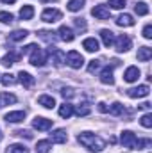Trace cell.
Listing matches in <instances>:
<instances>
[{
  "mask_svg": "<svg viewBox=\"0 0 152 153\" xmlns=\"http://www.w3.org/2000/svg\"><path fill=\"white\" fill-rule=\"evenodd\" d=\"M77 141H79L84 148H88L90 152H95V153L102 152V150L106 148V141H104L102 137L91 134V132H81V134L77 135Z\"/></svg>",
  "mask_w": 152,
  "mask_h": 153,
  "instance_id": "6da1fadb",
  "label": "cell"
},
{
  "mask_svg": "<svg viewBox=\"0 0 152 153\" xmlns=\"http://www.w3.org/2000/svg\"><path fill=\"white\" fill-rule=\"evenodd\" d=\"M29 61H31L32 66L41 68V66H45V64L48 62V52H47V50H41V48H34V50L31 52Z\"/></svg>",
  "mask_w": 152,
  "mask_h": 153,
  "instance_id": "7a4b0ae2",
  "label": "cell"
},
{
  "mask_svg": "<svg viewBox=\"0 0 152 153\" xmlns=\"http://www.w3.org/2000/svg\"><path fill=\"white\" fill-rule=\"evenodd\" d=\"M118 64H120V61H118V59H113V61H111V66H108V68H104V70L100 71V82H102V84H106V85H113L114 84L113 68L118 66Z\"/></svg>",
  "mask_w": 152,
  "mask_h": 153,
  "instance_id": "3957f363",
  "label": "cell"
},
{
  "mask_svg": "<svg viewBox=\"0 0 152 153\" xmlns=\"http://www.w3.org/2000/svg\"><path fill=\"white\" fill-rule=\"evenodd\" d=\"M47 52H48V55L52 57V64H54L56 68H61V66L66 62V53H65L61 48H48Z\"/></svg>",
  "mask_w": 152,
  "mask_h": 153,
  "instance_id": "277c9868",
  "label": "cell"
},
{
  "mask_svg": "<svg viewBox=\"0 0 152 153\" xmlns=\"http://www.w3.org/2000/svg\"><path fill=\"white\" fill-rule=\"evenodd\" d=\"M66 64H68L70 68H74V70H79V68H82V64H84V57H82L79 52L72 50V52L66 53Z\"/></svg>",
  "mask_w": 152,
  "mask_h": 153,
  "instance_id": "5b68a950",
  "label": "cell"
},
{
  "mask_svg": "<svg viewBox=\"0 0 152 153\" xmlns=\"http://www.w3.org/2000/svg\"><path fill=\"white\" fill-rule=\"evenodd\" d=\"M61 18H63V13H61L59 9L48 7V9H45V11L41 13V20L47 22V23H56V22H59Z\"/></svg>",
  "mask_w": 152,
  "mask_h": 153,
  "instance_id": "8992f818",
  "label": "cell"
},
{
  "mask_svg": "<svg viewBox=\"0 0 152 153\" xmlns=\"http://www.w3.org/2000/svg\"><path fill=\"white\" fill-rule=\"evenodd\" d=\"M114 46H116V52H118V53H123V52L131 50L132 41H131V38H129L127 34H122V36H118V38L114 39Z\"/></svg>",
  "mask_w": 152,
  "mask_h": 153,
  "instance_id": "52a82bcc",
  "label": "cell"
},
{
  "mask_svg": "<svg viewBox=\"0 0 152 153\" xmlns=\"http://www.w3.org/2000/svg\"><path fill=\"white\" fill-rule=\"evenodd\" d=\"M120 141H122L123 148L134 150V148H136V141H138V137H136V135H134L131 130H125V132H122V135H120Z\"/></svg>",
  "mask_w": 152,
  "mask_h": 153,
  "instance_id": "ba28073f",
  "label": "cell"
},
{
  "mask_svg": "<svg viewBox=\"0 0 152 153\" xmlns=\"http://www.w3.org/2000/svg\"><path fill=\"white\" fill-rule=\"evenodd\" d=\"M149 93H150L149 85H138V87L127 89V96L129 98H145V96H149Z\"/></svg>",
  "mask_w": 152,
  "mask_h": 153,
  "instance_id": "9c48e42d",
  "label": "cell"
},
{
  "mask_svg": "<svg viewBox=\"0 0 152 153\" xmlns=\"http://www.w3.org/2000/svg\"><path fill=\"white\" fill-rule=\"evenodd\" d=\"M91 14H93L97 20H108V18L111 16V11H109L106 5L99 4V5H95V7L91 9Z\"/></svg>",
  "mask_w": 152,
  "mask_h": 153,
  "instance_id": "30bf717a",
  "label": "cell"
},
{
  "mask_svg": "<svg viewBox=\"0 0 152 153\" xmlns=\"http://www.w3.org/2000/svg\"><path fill=\"white\" fill-rule=\"evenodd\" d=\"M57 38L61 39V41H65V43H72L74 39H75V34H74V30L70 29V27H66V25H61L59 27V30H57Z\"/></svg>",
  "mask_w": 152,
  "mask_h": 153,
  "instance_id": "8fae6325",
  "label": "cell"
},
{
  "mask_svg": "<svg viewBox=\"0 0 152 153\" xmlns=\"http://www.w3.org/2000/svg\"><path fill=\"white\" fill-rule=\"evenodd\" d=\"M32 126H34L36 130H48V128H52V119L36 116V117L32 119Z\"/></svg>",
  "mask_w": 152,
  "mask_h": 153,
  "instance_id": "7c38bea8",
  "label": "cell"
},
{
  "mask_svg": "<svg viewBox=\"0 0 152 153\" xmlns=\"http://www.w3.org/2000/svg\"><path fill=\"white\" fill-rule=\"evenodd\" d=\"M68 141V134L63 128H57L50 134V143H57V144H65Z\"/></svg>",
  "mask_w": 152,
  "mask_h": 153,
  "instance_id": "4fadbf2b",
  "label": "cell"
},
{
  "mask_svg": "<svg viewBox=\"0 0 152 153\" xmlns=\"http://www.w3.org/2000/svg\"><path fill=\"white\" fill-rule=\"evenodd\" d=\"M18 80H20V84L25 87V89H31L32 85H34V76L31 75V73H27V71H20L18 73Z\"/></svg>",
  "mask_w": 152,
  "mask_h": 153,
  "instance_id": "5bb4252c",
  "label": "cell"
},
{
  "mask_svg": "<svg viewBox=\"0 0 152 153\" xmlns=\"http://www.w3.org/2000/svg\"><path fill=\"white\" fill-rule=\"evenodd\" d=\"M140 70L136 68V66H129L127 70H125V73H123V80L125 82H136L138 78H140Z\"/></svg>",
  "mask_w": 152,
  "mask_h": 153,
  "instance_id": "9a60e30c",
  "label": "cell"
},
{
  "mask_svg": "<svg viewBox=\"0 0 152 153\" xmlns=\"http://www.w3.org/2000/svg\"><path fill=\"white\" fill-rule=\"evenodd\" d=\"M7 123H20L25 119V111H13V112H7L4 117Z\"/></svg>",
  "mask_w": 152,
  "mask_h": 153,
  "instance_id": "2e32d148",
  "label": "cell"
},
{
  "mask_svg": "<svg viewBox=\"0 0 152 153\" xmlns=\"http://www.w3.org/2000/svg\"><path fill=\"white\" fill-rule=\"evenodd\" d=\"M100 38H102L104 46H108V48L114 45V32H111L109 29H102V30H100Z\"/></svg>",
  "mask_w": 152,
  "mask_h": 153,
  "instance_id": "e0dca14e",
  "label": "cell"
},
{
  "mask_svg": "<svg viewBox=\"0 0 152 153\" xmlns=\"http://www.w3.org/2000/svg\"><path fill=\"white\" fill-rule=\"evenodd\" d=\"M38 103L41 107H45V109H54V107H56V100H54L50 94H41L38 98Z\"/></svg>",
  "mask_w": 152,
  "mask_h": 153,
  "instance_id": "ac0fdd59",
  "label": "cell"
},
{
  "mask_svg": "<svg viewBox=\"0 0 152 153\" xmlns=\"http://www.w3.org/2000/svg\"><path fill=\"white\" fill-rule=\"evenodd\" d=\"M116 25L118 27H132L134 25V18L131 14H120L116 18Z\"/></svg>",
  "mask_w": 152,
  "mask_h": 153,
  "instance_id": "d6986e66",
  "label": "cell"
},
{
  "mask_svg": "<svg viewBox=\"0 0 152 153\" xmlns=\"http://www.w3.org/2000/svg\"><path fill=\"white\" fill-rule=\"evenodd\" d=\"M16 96L11 94V93H0V109L5 107V105H11V103H16Z\"/></svg>",
  "mask_w": 152,
  "mask_h": 153,
  "instance_id": "ffe728a7",
  "label": "cell"
},
{
  "mask_svg": "<svg viewBox=\"0 0 152 153\" xmlns=\"http://www.w3.org/2000/svg\"><path fill=\"white\" fill-rule=\"evenodd\" d=\"M82 46L86 48V52H91V53H93V52L99 50V41L95 38H88V39L82 41Z\"/></svg>",
  "mask_w": 152,
  "mask_h": 153,
  "instance_id": "44dd1931",
  "label": "cell"
},
{
  "mask_svg": "<svg viewBox=\"0 0 152 153\" xmlns=\"http://www.w3.org/2000/svg\"><path fill=\"white\" fill-rule=\"evenodd\" d=\"M20 55H22V53H14V52H9L7 55H4V59H2V64H4V66H13L16 61H20Z\"/></svg>",
  "mask_w": 152,
  "mask_h": 153,
  "instance_id": "7402d4cb",
  "label": "cell"
},
{
  "mask_svg": "<svg viewBox=\"0 0 152 153\" xmlns=\"http://www.w3.org/2000/svg\"><path fill=\"white\" fill-rule=\"evenodd\" d=\"M108 112H109L111 116H123L125 114V107H123L120 102H114L113 105L108 109Z\"/></svg>",
  "mask_w": 152,
  "mask_h": 153,
  "instance_id": "603a6c76",
  "label": "cell"
},
{
  "mask_svg": "<svg viewBox=\"0 0 152 153\" xmlns=\"http://www.w3.org/2000/svg\"><path fill=\"white\" fill-rule=\"evenodd\" d=\"M150 57H152V48H149V46H141V48L138 50V59H140V61L147 62V61H150Z\"/></svg>",
  "mask_w": 152,
  "mask_h": 153,
  "instance_id": "cb8c5ba5",
  "label": "cell"
},
{
  "mask_svg": "<svg viewBox=\"0 0 152 153\" xmlns=\"http://www.w3.org/2000/svg\"><path fill=\"white\" fill-rule=\"evenodd\" d=\"M84 4H86V0H70L68 5H66V9L70 13H77V11H81L84 7Z\"/></svg>",
  "mask_w": 152,
  "mask_h": 153,
  "instance_id": "d4e9b609",
  "label": "cell"
},
{
  "mask_svg": "<svg viewBox=\"0 0 152 153\" xmlns=\"http://www.w3.org/2000/svg\"><path fill=\"white\" fill-rule=\"evenodd\" d=\"M32 16H34V7L32 5H23L20 9V18L22 20H31Z\"/></svg>",
  "mask_w": 152,
  "mask_h": 153,
  "instance_id": "484cf974",
  "label": "cell"
},
{
  "mask_svg": "<svg viewBox=\"0 0 152 153\" xmlns=\"http://www.w3.org/2000/svg\"><path fill=\"white\" fill-rule=\"evenodd\" d=\"M72 114H74V105H70V103H63V105L59 107V116H61V117L68 119Z\"/></svg>",
  "mask_w": 152,
  "mask_h": 153,
  "instance_id": "4316f807",
  "label": "cell"
},
{
  "mask_svg": "<svg viewBox=\"0 0 152 153\" xmlns=\"http://www.w3.org/2000/svg\"><path fill=\"white\" fill-rule=\"evenodd\" d=\"M29 36V30H13L9 34V41H23Z\"/></svg>",
  "mask_w": 152,
  "mask_h": 153,
  "instance_id": "83f0119b",
  "label": "cell"
},
{
  "mask_svg": "<svg viewBox=\"0 0 152 153\" xmlns=\"http://www.w3.org/2000/svg\"><path fill=\"white\" fill-rule=\"evenodd\" d=\"M38 36H39V39H43L47 43H56V39H57V36L54 32H50V30H39Z\"/></svg>",
  "mask_w": 152,
  "mask_h": 153,
  "instance_id": "f1b7e54d",
  "label": "cell"
},
{
  "mask_svg": "<svg viewBox=\"0 0 152 153\" xmlns=\"http://www.w3.org/2000/svg\"><path fill=\"white\" fill-rule=\"evenodd\" d=\"M134 11H136L138 16H147V14H149V5H147L145 2H136Z\"/></svg>",
  "mask_w": 152,
  "mask_h": 153,
  "instance_id": "f546056e",
  "label": "cell"
},
{
  "mask_svg": "<svg viewBox=\"0 0 152 153\" xmlns=\"http://www.w3.org/2000/svg\"><path fill=\"white\" fill-rule=\"evenodd\" d=\"M5 153H29V148L23 144H11V146H7Z\"/></svg>",
  "mask_w": 152,
  "mask_h": 153,
  "instance_id": "4dcf8cb0",
  "label": "cell"
},
{
  "mask_svg": "<svg viewBox=\"0 0 152 153\" xmlns=\"http://www.w3.org/2000/svg\"><path fill=\"white\" fill-rule=\"evenodd\" d=\"M52 148V143L50 141H38L36 144V153H48Z\"/></svg>",
  "mask_w": 152,
  "mask_h": 153,
  "instance_id": "1f68e13d",
  "label": "cell"
},
{
  "mask_svg": "<svg viewBox=\"0 0 152 153\" xmlns=\"http://www.w3.org/2000/svg\"><path fill=\"white\" fill-rule=\"evenodd\" d=\"M0 82L4 85H13L16 82V78H14V75H11V73H4V75H0Z\"/></svg>",
  "mask_w": 152,
  "mask_h": 153,
  "instance_id": "d6a6232c",
  "label": "cell"
},
{
  "mask_svg": "<svg viewBox=\"0 0 152 153\" xmlns=\"http://www.w3.org/2000/svg\"><path fill=\"white\" fill-rule=\"evenodd\" d=\"M74 112H75V114L79 116V117H81V116H88L90 112H91V109H90V107H88L86 103H82V105H79L77 109H74Z\"/></svg>",
  "mask_w": 152,
  "mask_h": 153,
  "instance_id": "836d02e7",
  "label": "cell"
},
{
  "mask_svg": "<svg viewBox=\"0 0 152 153\" xmlns=\"http://www.w3.org/2000/svg\"><path fill=\"white\" fill-rule=\"evenodd\" d=\"M140 123H141V126H145V128H150V126H152V114H145V116H141Z\"/></svg>",
  "mask_w": 152,
  "mask_h": 153,
  "instance_id": "e575fe53",
  "label": "cell"
},
{
  "mask_svg": "<svg viewBox=\"0 0 152 153\" xmlns=\"http://www.w3.org/2000/svg\"><path fill=\"white\" fill-rule=\"evenodd\" d=\"M149 146H150V139H138L134 150H143V148H149Z\"/></svg>",
  "mask_w": 152,
  "mask_h": 153,
  "instance_id": "d590c367",
  "label": "cell"
},
{
  "mask_svg": "<svg viewBox=\"0 0 152 153\" xmlns=\"http://www.w3.org/2000/svg\"><path fill=\"white\" fill-rule=\"evenodd\" d=\"M14 18H13V14L11 13H5V11H0V22L2 23H11Z\"/></svg>",
  "mask_w": 152,
  "mask_h": 153,
  "instance_id": "8d00e7d4",
  "label": "cell"
},
{
  "mask_svg": "<svg viewBox=\"0 0 152 153\" xmlns=\"http://www.w3.org/2000/svg\"><path fill=\"white\" fill-rule=\"evenodd\" d=\"M13 135H16V137H25V139H32V137H34L29 130H16V132H13Z\"/></svg>",
  "mask_w": 152,
  "mask_h": 153,
  "instance_id": "74e56055",
  "label": "cell"
},
{
  "mask_svg": "<svg viewBox=\"0 0 152 153\" xmlns=\"http://www.w3.org/2000/svg\"><path fill=\"white\" fill-rule=\"evenodd\" d=\"M74 23H75L77 30H81V32H84V30H86V22H84L82 18H74Z\"/></svg>",
  "mask_w": 152,
  "mask_h": 153,
  "instance_id": "f35d334b",
  "label": "cell"
},
{
  "mask_svg": "<svg viewBox=\"0 0 152 153\" xmlns=\"http://www.w3.org/2000/svg\"><path fill=\"white\" fill-rule=\"evenodd\" d=\"M109 5L113 9H123L125 7V0H109Z\"/></svg>",
  "mask_w": 152,
  "mask_h": 153,
  "instance_id": "ab89813d",
  "label": "cell"
},
{
  "mask_svg": "<svg viewBox=\"0 0 152 153\" xmlns=\"http://www.w3.org/2000/svg\"><path fill=\"white\" fill-rule=\"evenodd\" d=\"M99 68H100V61H91L90 66H88V71H90V73H95Z\"/></svg>",
  "mask_w": 152,
  "mask_h": 153,
  "instance_id": "60d3db41",
  "label": "cell"
},
{
  "mask_svg": "<svg viewBox=\"0 0 152 153\" xmlns=\"http://www.w3.org/2000/svg\"><path fill=\"white\" fill-rule=\"evenodd\" d=\"M143 38L145 39H152V25L150 23L145 25V29H143Z\"/></svg>",
  "mask_w": 152,
  "mask_h": 153,
  "instance_id": "b9f144b4",
  "label": "cell"
},
{
  "mask_svg": "<svg viewBox=\"0 0 152 153\" xmlns=\"http://www.w3.org/2000/svg\"><path fill=\"white\" fill-rule=\"evenodd\" d=\"M61 94H63V98H72V96H75V93H74L72 87H65V89L61 91Z\"/></svg>",
  "mask_w": 152,
  "mask_h": 153,
  "instance_id": "7bdbcfd3",
  "label": "cell"
},
{
  "mask_svg": "<svg viewBox=\"0 0 152 153\" xmlns=\"http://www.w3.org/2000/svg\"><path fill=\"white\" fill-rule=\"evenodd\" d=\"M34 48H38V45H27V46H23V50H22V55H23V53H31Z\"/></svg>",
  "mask_w": 152,
  "mask_h": 153,
  "instance_id": "ee69618b",
  "label": "cell"
},
{
  "mask_svg": "<svg viewBox=\"0 0 152 153\" xmlns=\"http://www.w3.org/2000/svg\"><path fill=\"white\" fill-rule=\"evenodd\" d=\"M99 111H100V112H108V107H106V103H104V102H100V103H99Z\"/></svg>",
  "mask_w": 152,
  "mask_h": 153,
  "instance_id": "f6af8a7d",
  "label": "cell"
},
{
  "mask_svg": "<svg viewBox=\"0 0 152 153\" xmlns=\"http://www.w3.org/2000/svg\"><path fill=\"white\" fill-rule=\"evenodd\" d=\"M140 109H147V111H149V109H150V103H149V102H145V103H141V105H140Z\"/></svg>",
  "mask_w": 152,
  "mask_h": 153,
  "instance_id": "bcb514c9",
  "label": "cell"
},
{
  "mask_svg": "<svg viewBox=\"0 0 152 153\" xmlns=\"http://www.w3.org/2000/svg\"><path fill=\"white\" fill-rule=\"evenodd\" d=\"M2 2H4V4H14L16 0H2Z\"/></svg>",
  "mask_w": 152,
  "mask_h": 153,
  "instance_id": "7dc6e473",
  "label": "cell"
},
{
  "mask_svg": "<svg viewBox=\"0 0 152 153\" xmlns=\"http://www.w3.org/2000/svg\"><path fill=\"white\" fill-rule=\"evenodd\" d=\"M2 137H4V135H2V132H0V141H2Z\"/></svg>",
  "mask_w": 152,
  "mask_h": 153,
  "instance_id": "c3c4849f",
  "label": "cell"
},
{
  "mask_svg": "<svg viewBox=\"0 0 152 153\" xmlns=\"http://www.w3.org/2000/svg\"><path fill=\"white\" fill-rule=\"evenodd\" d=\"M43 2H50V0H43Z\"/></svg>",
  "mask_w": 152,
  "mask_h": 153,
  "instance_id": "681fc988",
  "label": "cell"
}]
</instances>
